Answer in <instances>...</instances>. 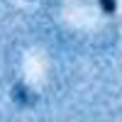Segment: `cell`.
Returning <instances> with one entry per match:
<instances>
[{
	"label": "cell",
	"mask_w": 122,
	"mask_h": 122,
	"mask_svg": "<svg viewBox=\"0 0 122 122\" xmlns=\"http://www.w3.org/2000/svg\"><path fill=\"white\" fill-rule=\"evenodd\" d=\"M100 7H103V12L105 15H115V10H117V0H98Z\"/></svg>",
	"instance_id": "cell-1"
}]
</instances>
